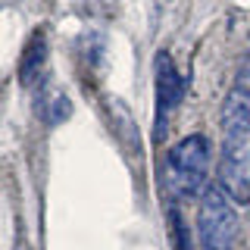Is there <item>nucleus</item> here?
<instances>
[{
    "label": "nucleus",
    "instance_id": "obj_1",
    "mask_svg": "<svg viewBox=\"0 0 250 250\" xmlns=\"http://www.w3.org/2000/svg\"><path fill=\"white\" fill-rule=\"evenodd\" d=\"M219 185L234 203H250V94L234 88L222 109Z\"/></svg>",
    "mask_w": 250,
    "mask_h": 250
},
{
    "label": "nucleus",
    "instance_id": "obj_2",
    "mask_svg": "<svg viewBox=\"0 0 250 250\" xmlns=\"http://www.w3.org/2000/svg\"><path fill=\"white\" fill-rule=\"evenodd\" d=\"M207 172H209V141L203 135H188L169 150L163 182L175 200H191L207 185Z\"/></svg>",
    "mask_w": 250,
    "mask_h": 250
},
{
    "label": "nucleus",
    "instance_id": "obj_3",
    "mask_svg": "<svg viewBox=\"0 0 250 250\" xmlns=\"http://www.w3.org/2000/svg\"><path fill=\"white\" fill-rule=\"evenodd\" d=\"M197 231L203 250H231L238 241V213L222 185H209L200 197Z\"/></svg>",
    "mask_w": 250,
    "mask_h": 250
},
{
    "label": "nucleus",
    "instance_id": "obj_4",
    "mask_svg": "<svg viewBox=\"0 0 250 250\" xmlns=\"http://www.w3.org/2000/svg\"><path fill=\"white\" fill-rule=\"evenodd\" d=\"M156 131L153 138L163 141L166 138V125H169V116L178 109V100H182V75H178L175 62H172V57L166 50L156 53Z\"/></svg>",
    "mask_w": 250,
    "mask_h": 250
},
{
    "label": "nucleus",
    "instance_id": "obj_5",
    "mask_svg": "<svg viewBox=\"0 0 250 250\" xmlns=\"http://www.w3.org/2000/svg\"><path fill=\"white\" fill-rule=\"evenodd\" d=\"M47 60V41H44V31H35L31 35V41L25 47V57H22V66H19V82L22 84H31L38 78V72H41Z\"/></svg>",
    "mask_w": 250,
    "mask_h": 250
},
{
    "label": "nucleus",
    "instance_id": "obj_6",
    "mask_svg": "<svg viewBox=\"0 0 250 250\" xmlns=\"http://www.w3.org/2000/svg\"><path fill=\"white\" fill-rule=\"evenodd\" d=\"M35 106H38V116H41L47 125H60L62 119H69V113H72V104H69V97L60 88H53V94L50 91L38 94Z\"/></svg>",
    "mask_w": 250,
    "mask_h": 250
},
{
    "label": "nucleus",
    "instance_id": "obj_7",
    "mask_svg": "<svg viewBox=\"0 0 250 250\" xmlns=\"http://www.w3.org/2000/svg\"><path fill=\"white\" fill-rule=\"evenodd\" d=\"M234 88L250 94V53L241 60V66H238V82H234Z\"/></svg>",
    "mask_w": 250,
    "mask_h": 250
},
{
    "label": "nucleus",
    "instance_id": "obj_8",
    "mask_svg": "<svg viewBox=\"0 0 250 250\" xmlns=\"http://www.w3.org/2000/svg\"><path fill=\"white\" fill-rule=\"evenodd\" d=\"M175 234H178V250H191V244H188V238H185V225H182L178 216H175Z\"/></svg>",
    "mask_w": 250,
    "mask_h": 250
}]
</instances>
